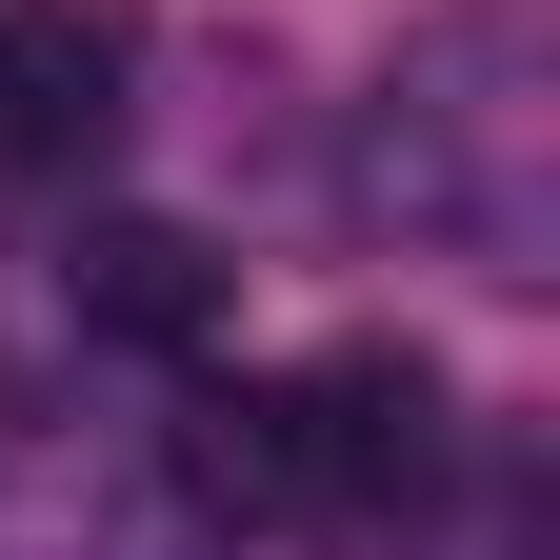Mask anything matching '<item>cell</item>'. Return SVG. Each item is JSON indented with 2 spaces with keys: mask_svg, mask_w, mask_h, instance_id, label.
<instances>
[{
  "mask_svg": "<svg viewBox=\"0 0 560 560\" xmlns=\"http://www.w3.org/2000/svg\"><path fill=\"white\" fill-rule=\"evenodd\" d=\"M521 21L480 0V21H441L400 60V101H381V140H361V200L400 241H460L480 280H540V101H501L521 81Z\"/></svg>",
  "mask_w": 560,
  "mask_h": 560,
  "instance_id": "6da1fadb",
  "label": "cell"
},
{
  "mask_svg": "<svg viewBox=\"0 0 560 560\" xmlns=\"http://www.w3.org/2000/svg\"><path fill=\"white\" fill-rule=\"evenodd\" d=\"M260 420H280V501H400L441 460V361L420 340H340V361L260 381Z\"/></svg>",
  "mask_w": 560,
  "mask_h": 560,
  "instance_id": "7a4b0ae2",
  "label": "cell"
},
{
  "mask_svg": "<svg viewBox=\"0 0 560 560\" xmlns=\"http://www.w3.org/2000/svg\"><path fill=\"white\" fill-rule=\"evenodd\" d=\"M60 320L120 340V361H200V340L241 320V260L200 221H81V241H60Z\"/></svg>",
  "mask_w": 560,
  "mask_h": 560,
  "instance_id": "3957f363",
  "label": "cell"
},
{
  "mask_svg": "<svg viewBox=\"0 0 560 560\" xmlns=\"http://www.w3.org/2000/svg\"><path fill=\"white\" fill-rule=\"evenodd\" d=\"M101 120H120V21L0 0V161H101Z\"/></svg>",
  "mask_w": 560,
  "mask_h": 560,
  "instance_id": "277c9868",
  "label": "cell"
}]
</instances>
